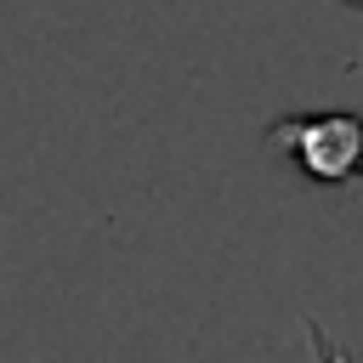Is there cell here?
Wrapping results in <instances>:
<instances>
[{
    "instance_id": "1",
    "label": "cell",
    "mask_w": 363,
    "mask_h": 363,
    "mask_svg": "<svg viewBox=\"0 0 363 363\" xmlns=\"http://www.w3.org/2000/svg\"><path fill=\"white\" fill-rule=\"evenodd\" d=\"M267 147L295 159V170L318 187L363 182V113L323 108V113H284L267 125Z\"/></svg>"
},
{
    "instance_id": "2",
    "label": "cell",
    "mask_w": 363,
    "mask_h": 363,
    "mask_svg": "<svg viewBox=\"0 0 363 363\" xmlns=\"http://www.w3.org/2000/svg\"><path fill=\"white\" fill-rule=\"evenodd\" d=\"M306 340H312V352H318V363H346V352L318 329V318H306Z\"/></svg>"
},
{
    "instance_id": "3",
    "label": "cell",
    "mask_w": 363,
    "mask_h": 363,
    "mask_svg": "<svg viewBox=\"0 0 363 363\" xmlns=\"http://www.w3.org/2000/svg\"><path fill=\"white\" fill-rule=\"evenodd\" d=\"M346 6H363V0H346Z\"/></svg>"
}]
</instances>
